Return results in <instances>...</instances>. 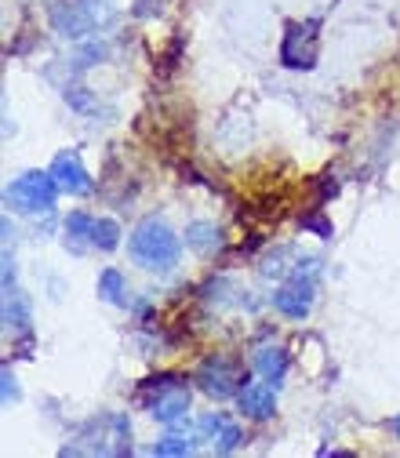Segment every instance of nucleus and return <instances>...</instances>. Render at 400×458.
Returning <instances> with one entry per match:
<instances>
[{
    "instance_id": "f257e3e1",
    "label": "nucleus",
    "mask_w": 400,
    "mask_h": 458,
    "mask_svg": "<svg viewBox=\"0 0 400 458\" xmlns=\"http://www.w3.org/2000/svg\"><path fill=\"white\" fill-rule=\"evenodd\" d=\"M128 255L135 266L149 269V273H167L175 269L183 259V241L175 237V229H167L157 218H146L132 229L128 237Z\"/></svg>"
},
{
    "instance_id": "f03ea898",
    "label": "nucleus",
    "mask_w": 400,
    "mask_h": 458,
    "mask_svg": "<svg viewBox=\"0 0 400 458\" xmlns=\"http://www.w3.org/2000/svg\"><path fill=\"white\" fill-rule=\"evenodd\" d=\"M139 396H142L146 411H149L157 422H164V426H175V422L186 419V411H190V382H186L183 375H175V371L146 378Z\"/></svg>"
},
{
    "instance_id": "7ed1b4c3",
    "label": "nucleus",
    "mask_w": 400,
    "mask_h": 458,
    "mask_svg": "<svg viewBox=\"0 0 400 458\" xmlns=\"http://www.w3.org/2000/svg\"><path fill=\"white\" fill-rule=\"evenodd\" d=\"M77 440H88V444H73V447H63V454H128L132 451V426L124 415L117 411H106L98 419H91Z\"/></svg>"
},
{
    "instance_id": "20e7f679",
    "label": "nucleus",
    "mask_w": 400,
    "mask_h": 458,
    "mask_svg": "<svg viewBox=\"0 0 400 458\" xmlns=\"http://www.w3.org/2000/svg\"><path fill=\"white\" fill-rule=\"evenodd\" d=\"M59 200V182L51 171H26L4 190V204L19 215H47Z\"/></svg>"
},
{
    "instance_id": "39448f33",
    "label": "nucleus",
    "mask_w": 400,
    "mask_h": 458,
    "mask_svg": "<svg viewBox=\"0 0 400 458\" xmlns=\"http://www.w3.org/2000/svg\"><path fill=\"white\" fill-rule=\"evenodd\" d=\"M66 241L77 248H95V251H113L121 244V225L113 218H95L88 211H73L66 218Z\"/></svg>"
},
{
    "instance_id": "423d86ee",
    "label": "nucleus",
    "mask_w": 400,
    "mask_h": 458,
    "mask_svg": "<svg viewBox=\"0 0 400 458\" xmlns=\"http://www.w3.org/2000/svg\"><path fill=\"white\" fill-rule=\"evenodd\" d=\"M193 382H197L208 396L226 400V396H237V393L244 389V368H241L234 357L215 353V357H208V360L197 368Z\"/></svg>"
},
{
    "instance_id": "0eeeda50",
    "label": "nucleus",
    "mask_w": 400,
    "mask_h": 458,
    "mask_svg": "<svg viewBox=\"0 0 400 458\" xmlns=\"http://www.w3.org/2000/svg\"><path fill=\"white\" fill-rule=\"evenodd\" d=\"M280 59L284 66L292 70H310L317 63V22H295L284 37V47H280Z\"/></svg>"
},
{
    "instance_id": "6e6552de",
    "label": "nucleus",
    "mask_w": 400,
    "mask_h": 458,
    "mask_svg": "<svg viewBox=\"0 0 400 458\" xmlns=\"http://www.w3.org/2000/svg\"><path fill=\"white\" fill-rule=\"evenodd\" d=\"M197 433H200V440H208L218 454H230V451H237V447L244 444V429H241L230 415H222V411L204 415V419L197 422Z\"/></svg>"
},
{
    "instance_id": "1a4fd4ad",
    "label": "nucleus",
    "mask_w": 400,
    "mask_h": 458,
    "mask_svg": "<svg viewBox=\"0 0 400 458\" xmlns=\"http://www.w3.org/2000/svg\"><path fill=\"white\" fill-rule=\"evenodd\" d=\"M51 175H55V182H59V190L70 193V197L91 193V175L81 164V153H73V149H66V153H59L51 160Z\"/></svg>"
},
{
    "instance_id": "9d476101",
    "label": "nucleus",
    "mask_w": 400,
    "mask_h": 458,
    "mask_svg": "<svg viewBox=\"0 0 400 458\" xmlns=\"http://www.w3.org/2000/svg\"><path fill=\"white\" fill-rule=\"evenodd\" d=\"M313 280L306 276H295L292 284H284L280 292H273V310L284 313V317H292V320H302L310 310H313Z\"/></svg>"
},
{
    "instance_id": "9b49d317",
    "label": "nucleus",
    "mask_w": 400,
    "mask_h": 458,
    "mask_svg": "<svg viewBox=\"0 0 400 458\" xmlns=\"http://www.w3.org/2000/svg\"><path fill=\"white\" fill-rule=\"evenodd\" d=\"M237 404H241L244 419L266 422V419H273V411H277V393H273V386L262 378V382H251V386H244V389L237 393Z\"/></svg>"
},
{
    "instance_id": "f8f14e48",
    "label": "nucleus",
    "mask_w": 400,
    "mask_h": 458,
    "mask_svg": "<svg viewBox=\"0 0 400 458\" xmlns=\"http://www.w3.org/2000/svg\"><path fill=\"white\" fill-rule=\"evenodd\" d=\"M4 324L12 335L30 331V302L22 299V292H4Z\"/></svg>"
},
{
    "instance_id": "ddd939ff",
    "label": "nucleus",
    "mask_w": 400,
    "mask_h": 458,
    "mask_svg": "<svg viewBox=\"0 0 400 458\" xmlns=\"http://www.w3.org/2000/svg\"><path fill=\"white\" fill-rule=\"evenodd\" d=\"M255 371L266 378V382H280L284 375H288V357H284V350H273V346H266V350H259L255 353Z\"/></svg>"
},
{
    "instance_id": "4468645a",
    "label": "nucleus",
    "mask_w": 400,
    "mask_h": 458,
    "mask_svg": "<svg viewBox=\"0 0 400 458\" xmlns=\"http://www.w3.org/2000/svg\"><path fill=\"white\" fill-rule=\"evenodd\" d=\"M197 440H200V433L197 437L193 433H167L164 440H157L149 447V454H193L197 451Z\"/></svg>"
},
{
    "instance_id": "2eb2a0df",
    "label": "nucleus",
    "mask_w": 400,
    "mask_h": 458,
    "mask_svg": "<svg viewBox=\"0 0 400 458\" xmlns=\"http://www.w3.org/2000/svg\"><path fill=\"white\" fill-rule=\"evenodd\" d=\"M128 288H124V276L117 273V269H106L102 276H98V299L102 302H113V306H124L128 299Z\"/></svg>"
},
{
    "instance_id": "dca6fc26",
    "label": "nucleus",
    "mask_w": 400,
    "mask_h": 458,
    "mask_svg": "<svg viewBox=\"0 0 400 458\" xmlns=\"http://www.w3.org/2000/svg\"><path fill=\"white\" fill-rule=\"evenodd\" d=\"M186 244H193L197 251H215V248L222 244V233H218L211 222H193V225L186 229Z\"/></svg>"
},
{
    "instance_id": "f3484780",
    "label": "nucleus",
    "mask_w": 400,
    "mask_h": 458,
    "mask_svg": "<svg viewBox=\"0 0 400 458\" xmlns=\"http://www.w3.org/2000/svg\"><path fill=\"white\" fill-rule=\"evenodd\" d=\"M12 400H19V386H15L12 371H4V404H12Z\"/></svg>"
},
{
    "instance_id": "a211bd4d",
    "label": "nucleus",
    "mask_w": 400,
    "mask_h": 458,
    "mask_svg": "<svg viewBox=\"0 0 400 458\" xmlns=\"http://www.w3.org/2000/svg\"><path fill=\"white\" fill-rule=\"evenodd\" d=\"M393 433H396V437H400V419H396V422H393Z\"/></svg>"
}]
</instances>
